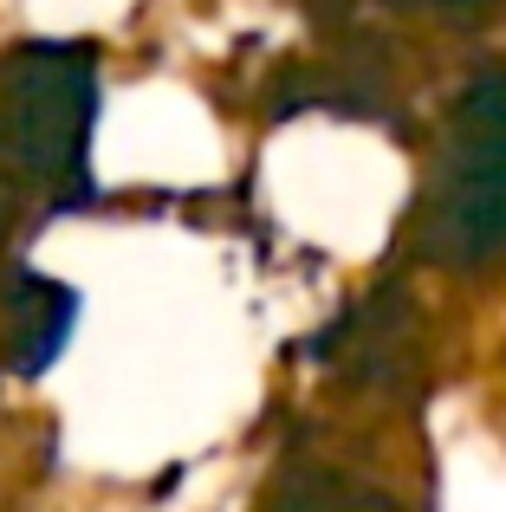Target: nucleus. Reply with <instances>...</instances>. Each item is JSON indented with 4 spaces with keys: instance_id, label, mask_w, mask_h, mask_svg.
Returning <instances> with one entry per match:
<instances>
[{
    "instance_id": "obj_1",
    "label": "nucleus",
    "mask_w": 506,
    "mask_h": 512,
    "mask_svg": "<svg viewBox=\"0 0 506 512\" xmlns=\"http://www.w3.org/2000/svg\"><path fill=\"white\" fill-rule=\"evenodd\" d=\"M98 78L78 46H20L0 65V214L65 201L85 175Z\"/></svg>"
},
{
    "instance_id": "obj_2",
    "label": "nucleus",
    "mask_w": 506,
    "mask_h": 512,
    "mask_svg": "<svg viewBox=\"0 0 506 512\" xmlns=\"http://www.w3.org/2000/svg\"><path fill=\"white\" fill-rule=\"evenodd\" d=\"M429 253L448 266L506 260V72L461 91L429 195Z\"/></svg>"
},
{
    "instance_id": "obj_3",
    "label": "nucleus",
    "mask_w": 506,
    "mask_h": 512,
    "mask_svg": "<svg viewBox=\"0 0 506 512\" xmlns=\"http://www.w3.org/2000/svg\"><path fill=\"white\" fill-rule=\"evenodd\" d=\"M273 512H403V506L377 480H357L344 467H292L273 493Z\"/></svg>"
},
{
    "instance_id": "obj_4",
    "label": "nucleus",
    "mask_w": 506,
    "mask_h": 512,
    "mask_svg": "<svg viewBox=\"0 0 506 512\" xmlns=\"http://www.w3.org/2000/svg\"><path fill=\"white\" fill-rule=\"evenodd\" d=\"M396 7H481V0H396Z\"/></svg>"
}]
</instances>
